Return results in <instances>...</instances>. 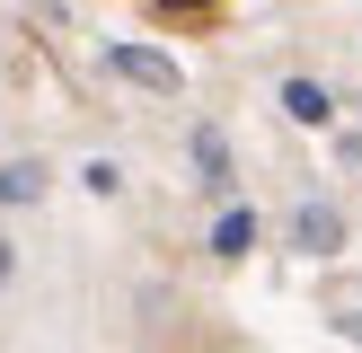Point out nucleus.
<instances>
[{
    "label": "nucleus",
    "mask_w": 362,
    "mask_h": 353,
    "mask_svg": "<svg viewBox=\"0 0 362 353\" xmlns=\"http://www.w3.org/2000/svg\"><path fill=\"white\" fill-rule=\"evenodd\" d=\"M168 9H212V0H168Z\"/></svg>",
    "instance_id": "nucleus-7"
},
{
    "label": "nucleus",
    "mask_w": 362,
    "mask_h": 353,
    "mask_svg": "<svg viewBox=\"0 0 362 353\" xmlns=\"http://www.w3.org/2000/svg\"><path fill=\"white\" fill-rule=\"evenodd\" d=\"M0 274H9V247H0Z\"/></svg>",
    "instance_id": "nucleus-8"
},
{
    "label": "nucleus",
    "mask_w": 362,
    "mask_h": 353,
    "mask_svg": "<svg viewBox=\"0 0 362 353\" xmlns=\"http://www.w3.org/2000/svg\"><path fill=\"white\" fill-rule=\"evenodd\" d=\"M194 176H204V186H230V141L212 133V124L194 133Z\"/></svg>",
    "instance_id": "nucleus-4"
},
{
    "label": "nucleus",
    "mask_w": 362,
    "mask_h": 353,
    "mask_svg": "<svg viewBox=\"0 0 362 353\" xmlns=\"http://www.w3.org/2000/svg\"><path fill=\"white\" fill-rule=\"evenodd\" d=\"M45 194V168H0V203H35Z\"/></svg>",
    "instance_id": "nucleus-6"
},
{
    "label": "nucleus",
    "mask_w": 362,
    "mask_h": 353,
    "mask_svg": "<svg viewBox=\"0 0 362 353\" xmlns=\"http://www.w3.org/2000/svg\"><path fill=\"white\" fill-rule=\"evenodd\" d=\"M212 247H221V256H247V247H257V212H221Z\"/></svg>",
    "instance_id": "nucleus-5"
},
{
    "label": "nucleus",
    "mask_w": 362,
    "mask_h": 353,
    "mask_svg": "<svg viewBox=\"0 0 362 353\" xmlns=\"http://www.w3.org/2000/svg\"><path fill=\"white\" fill-rule=\"evenodd\" d=\"M283 115H292V124H327L336 106H327V88H318V80H283Z\"/></svg>",
    "instance_id": "nucleus-3"
},
{
    "label": "nucleus",
    "mask_w": 362,
    "mask_h": 353,
    "mask_svg": "<svg viewBox=\"0 0 362 353\" xmlns=\"http://www.w3.org/2000/svg\"><path fill=\"white\" fill-rule=\"evenodd\" d=\"M106 71H115V80H133V88L177 97V62H168V53H151V44H115V53H106Z\"/></svg>",
    "instance_id": "nucleus-1"
},
{
    "label": "nucleus",
    "mask_w": 362,
    "mask_h": 353,
    "mask_svg": "<svg viewBox=\"0 0 362 353\" xmlns=\"http://www.w3.org/2000/svg\"><path fill=\"white\" fill-rule=\"evenodd\" d=\"M292 247L300 256H336V247H345V212L336 203H300L292 212Z\"/></svg>",
    "instance_id": "nucleus-2"
}]
</instances>
